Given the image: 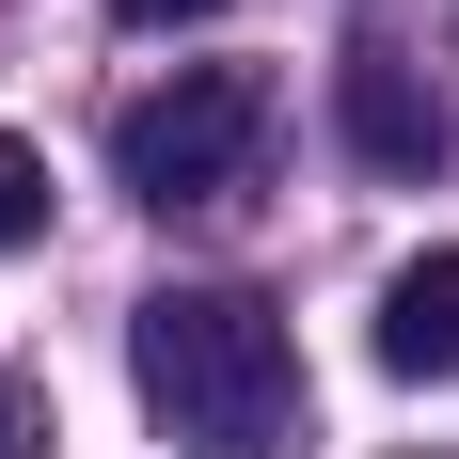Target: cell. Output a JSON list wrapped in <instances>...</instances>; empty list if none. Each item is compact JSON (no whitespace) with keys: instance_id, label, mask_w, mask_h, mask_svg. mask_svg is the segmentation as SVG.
I'll list each match as a JSON object with an SVG mask.
<instances>
[{"instance_id":"6da1fadb","label":"cell","mask_w":459,"mask_h":459,"mask_svg":"<svg viewBox=\"0 0 459 459\" xmlns=\"http://www.w3.org/2000/svg\"><path fill=\"white\" fill-rule=\"evenodd\" d=\"M127 380H143V412L175 428L190 459H301L317 444L301 333L254 285H143L127 301Z\"/></svg>"},{"instance_id":"7a4b0ae2","label":"cell","mask_w":459,"mask_h":459,"mask_svg":"<svg viewBox=\"0 0 459 459\" xmlns=\"http://www.w3.org/2000/svg\"><path fill=\"white\" fill-rule=\"evenodd\" d=\"M270 127H285V95L254 64H175L159 95L111 111V175H127V206L190 222V206H238V190L270 175Z\"/></svg>"},{"instance_id":"3957f363","label":"cell","mask_w":459,"mask_h":459,"mask_svg":"<svg viewBox=\"0 0 459 459\" xmlns=\"http://www.w3.org/2000/svg\"><path fill=\"white\" fill-rule=\"evenodd\" d=\"M333 95H349V143H365L380 175H428V159H459V95H444V80H412L380 32L333 64Z\"/></svg>"},{"instance_id":"277c9868","label":"cell","mask_w":459,"mask_h":459,"mask_svg":"<svg viewBox=\"0 0 459 459\" xmlns=\"http://www.w3.org/2000/svg\"><path fill=\"white\" fill-rule=\"evenodd\" d=\"M365 349H380V380H459V238L380 270V333Z\"/></svg>"},{"instance_id":"5b68a950","label":"cell","mask_w":459,"mask_h":459,"mask_svg":"<svg viewBox=\"0 0 459 459\" xmlns=\"http://www.w3.org/2000/svg\"><path fill=\"white\" fill-rule=\"evenodd\" d=\"M32 238H48V143L0 127V254H32Z\"/></svg>"},{"instance_id":"8992f818","label":"cell","mask_w":459,"mask_h":459,"mask_svg":"<svg viewBox=\"0 0 459 459\" xmlns=\"http://www.w3.org/2000/svg\"><path fill=\"white\" fill-rule=\"evenodd\" d=\"M48 444H64V428H48V396H32L16 365H0V459H48Z\"/></svg>"},{"instance_id":"52a82bcc","label":"cell","mask_w":459,"mask_h":459,"mask_svg":"<svg viewBox=\"0 0 459 459\" xmlns=\"http://www.w3.org/2000/svg\"><path fill=\"white\" fill-rule=\"evenodd\" d=\"M127 32H190V16H222V0H111Z\"/></svg>"}]
</instances>
